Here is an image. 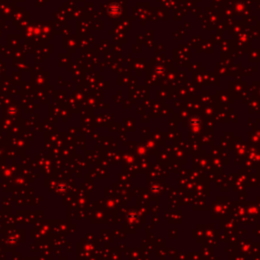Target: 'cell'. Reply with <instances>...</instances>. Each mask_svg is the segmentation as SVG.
Listing matches in <instances>:
<instances>
[]
</instances>
